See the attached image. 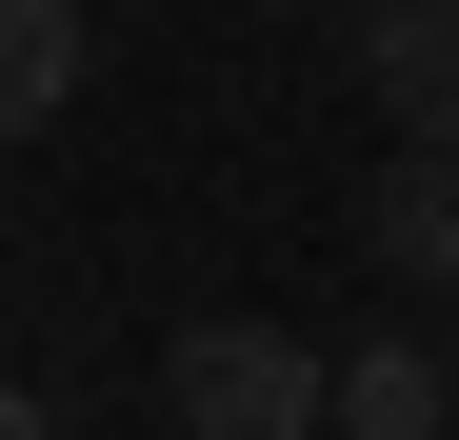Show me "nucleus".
Listing matches in <instances>:
<instances>
[{"mask_svg": "<svg viewBox=\"0 0 459 440\" xmlns=\"http://www.w3.org/2000/svg\"><path fill=\"white\" fill-rule=\"evenodd\" d=\"M439 400H459V340H359L340 360V440H439Z\"/></svg>", "mask_w": 459, "mask_h": 440, "instance_id": "obj_4", "label": "nucleus"}, {"mask_svg": "<svg viewBox=\"0 0 459 440\" xmlns=\"http://www.w3.org/2000/svg\"><path fill=\"white\" fill-rule=\"evenodd\" d=\"M439 340H459V301H439Z\"/></svg>", "mask_w": 459, "mask_h": 440, "instance_id": "obj_7", "label": "nucleus"}, {"mask_svg": "<svg viewBox=\"0 0 459 440\" xmlns=\"http://www.w3.org/2000/svg\"><path fill=\"white\" fill-rule=\"evenodd\" d=\"M0 440H60V400H0Z\"/></svg>", "mask_w": 459, "mask_h": 440, "instance_id": "obj_6", "label": "nucleus"}, {"mask_svg": "<svg viewBox=\"0 0 459 440\" xmlns=\"http://www.w3.org/2000/svg\"><path fill=\"white\" fill-rule=\"evenodd\" d=\"M359 241H379V280H420V301H459V140H400V161H379Z\"/></svg>", "mask_w": 459, "mask_h": 440, "instance_id": "obj_3", "label": "nucleus"}, {"mask_svg": "<svg viewBox=\"0 0 459 440\" xmlns=\"http://www.w3.org/2000/svg\"><path fill=\"white\" fill-rule=\"evenodd\" d=\"M60 101H81V0H0V120H60Z\"/></svg>", "mask_w": 459, "mask_h": 440, "instance_id": "obj_5", "label": "nucleus"}, {"mask_svg": "<svg viewBox=\"0 0 459 440\" xmlns=\"http://www.w3.org/2000/svg\"><path fill=\"white\" fill-rule=\"evenodd\" d=\"M359 81L400 140H459V0H359Z\"/></svg>", "mask_w": 459, "mask_h": 440, "instance_id": "obj_2", "label": "nucleus"}, {"mask_svg": "<svg viewBox=\"0 0 459 440\" xmlns=\"http://www.w3.org/2000/svg\"><path fill=\"white\" fill-rule=\"evenodd\" d=\"M160 420L180 440H340V360L299 321H180L160 340Z\"/></svg>", "mask_w": 459, "mask_h": 440, "instance_id": "obj_1", "label": "nucleus"}]
</instances>
